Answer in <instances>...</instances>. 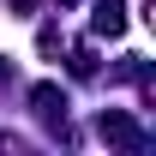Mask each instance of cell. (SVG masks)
<instances>
[{"label": "cell", "instance_id": "4", "mask_svg": "<svg viewBox=\"0 0 156 156\" xmlns=\"http://www.w3.org/2000/svg\"><path fill=\"white\" fill-rule=\"evenodd\" d=\"M66 6H72V0H66Z\"/></svg>", "mask_w": 156, "mask_h": 156}, {"label": "cell", "instance_id": "1", "mask_svg": "<svg viewBox=\"0 0 156 156\" xmlns=\"http://www.w3.org/2000/svg\"><path fill=\"white\" fill-rule=\"evenodd\" d=\"M90 30H96V36H120V30H126V6H120V0H102L96 18H90Z\"/></svg>", "mask_w": 156, "mask_h": 156}, {"label": "cell", "instance_id": "2", "mask_svg": "<svg viewBox=\"0 0 156 156\" xmlns=\"http://www.w3.org/2000/svg\"><path fill=\"white\" fill-rule=\"evenodd\" d=\"M102 138H108V144H138V126L126 114H102Z\"/></svg>", "mask_w": 156, "mask_h": 156}, {"label": "cell", "instance_id": "3", "mask_svg": "<svg viewBox=\"0 0 156 156\" xmlns=\"http://www.w3.org/2000/svg\"><path fill=\"white\" fill-rule=\"evenodd\" d=\"M12 6H18V12H30V6H36V0H12Z\"/></svg>", "mask_w": 156, "mask_h": 156}]
</instances>
